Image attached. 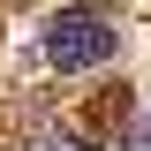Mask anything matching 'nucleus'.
Segmentation results:
<instances>
[{"label": "nucleus", "instance_id": "nucleus-2", "mask_svg": "<svg viewBox=\"0 0 151 151\" xmlns=\"http://www.w3.org/2000/svg\"><path fill=\"white\" fill-rule=\"evenodd\" d=\"M38 151H98V144L76 136V129H53V136H38Z\"/></svg>", "mask_w": 151, "mask_h": 151}, {"label": "nucleus", "instance_id": "nucleus-1", "mask_svg": "<svg viewBox=\"0 0 151 151\" xmlns=\"http://www.w3.org/2000/svg\"><path fill=\"white\" fill-rule=\"evenodd\" d=\"M106 53H113V23L98 15V8H68V15H53V23H45V60H53L60 76L98 68Z\"/></svg>", "mask_w": 151, "mask_h": 151}]
</instances>
